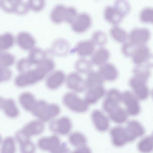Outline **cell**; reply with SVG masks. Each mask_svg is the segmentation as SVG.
Masks as SVG:
<instances>
[{"mask_svg":"<svg viewBox=\"0 0 153 153\" xmlns=\"http://www.w3.org/2000/svg\"><path fill=\"white\" fill-rule=\"evenodd\" d=\"M20 105L26 111H32L36 100L33 94L28 92L22 93L19 97Z\"/></svg>","mask_w":153,"mask_h":153,"instance_id":"29","label":"cell"},{"mask_svg":"<svg viewBox=\"0 0 153 153\" xmlns=\"http://www.w3.org/2000/svg\"><path fill=\"white\" fill-rule=\"evenodd\" d=\"M91 118L94 127L98 131L105 132L109 129L110 121L102 111L94 110L91 114Z\"/></svg>","mask_w":153,"mask_h":153,"instance_id":"16","label":"cell"},{"mask_svg":"<svg viewBox=\"0 0 153 153\" xmlns=\"http://www.w3.org/2000/svg\"><path fill=\"white\" fill-rule=\"evenodd\" d=\"M47 76L45 72L36 67L26 72L19 73L15 78L14 83L18 87H25L42 81Z\"/></svg>","mask_w":153,"mask_h":153,"instance_id":"2","label":"cell"},{"mask_svg":"<svg viewBox=\"0 0 153 153\" xmlns=\"http://www.w3.org/2000/svg\"><path fill=\"white\" fill-rule=\"evenodd\" d=\"M32 66L27 58H23L20 59L17 62L16 68L19 73H23L31 69Z\"/></svg>","mask_w":153,"mask_h":153,"instance_id":"45","label":"cell"},{"mask_svg":"<svg viewBox=\"0 0 153 153\" xmlns=\"http://www.w3.org/2000/svg\"><path fill=\"white\" fill-rule=\"evenodd\" d=\"M31 111L43 121L47 122L58 116L60 108L56 104H48L44 100H39L36 101Z\"/></svg>","mask_w":153,"mask_h":153,"instance_id":"1","label":"cell"},{"mask_svg":"<svg viewBox=\"0 0 153 153\" xmlns=\"http://www.w3.org/2000/svg\"><path fill=\"white\" fill-rule=\"evenodd\" d=\"M44 129L43 123L39 121H34L26 125L20 132L27 138L41 134Z\"/></svg>","mask_w":153,"mask_h":153,"instance_id":"25","label":"cell"},{"mask_svg":"<svg viewBox=\"0 0 153 153\" xmlns=\"http://www.w3.org/2000/svg\"><path fill=\"white\" fill-rule=\"evenodd\" d=\"M125 128L131 142L137 138L142 137L145 133V129L143 125L139 122L135 120L129 121Z\"/></svg>","mask_w":153,"mask_h":153,"instance_id":"22","label":"cell"},{"mask_svg":"<svg viewBox=\"0 0 153 153\" xmlns=\"http://www.w3.org/2000/svg\"><path fill=\"white\" fill-rule=\"evenodd\" d=\"M95 45L91 40H82L78 42L71 51L80 58H85L91 56L95 51Z\"/></svg>","mask_w":153,"mask_h":153,"instance_id":"17","label":"cell"},{"mask_svg":"<svg viewBox=\"0 0 153 153\" xmlns=\"http://www.w3.org/2000/svg\"><path fill=\"white\" fill-rule=\"evenodd\" d=\"M16 62V57L10 53L5 51L0 53V66L9 68L14 65Z\"/></svg>","mask_w":153,"mask_h":153,"instance_id":"39","label":"cell"},{"mask_svg":"<svg viewBox=\"0 0 153 153\" xmlns=\"http://www.w3.org/2000/svg\"><path fill=\"white\" fill-rule=\"evenodd\" d=\"M62 102L63 104L71 111L78 113L86 112L89 106L84 99L73 92H68L65 94L62 98Z\"/></svg>","mask_w":153,"mask_h":153,"instance_id":"4","label":"cell"},{"mask_svg":"<svg viewBox=\"0 0 153 153\" xmlns=\"http://www.w3.org/2000/svg\"><path fill=\"white\" fill-rule=\"evenodd\" d=\"M47 57V53L45 51L36 47L29 51L27 58L32 66H37Z\"/></svg>","mask_w":153,"mask_h":153,"instance_id":"28","label":"cell"},{"mask_svg":"<svg viewBox=\"0 0 153 153\" xmlns=\"http://www.w3.org/2000/svg\"><path fill=\"white\" fill-rule=\"evenodd\" d=\"M105 95L102 107L105 112L109 114L120 106V103L122 102V93L116 88H111L106 92Z\"/></svg>","mask_w":153,"mask_h":153,"instance_id":"7","label":"cell"},{"mask_svg":"<svg viewBox=\"0 0 153 153\" xmlns=\"http://www.w3.org/2000/svg\"><path fill=\"white\" fill-rule=\"evenodd\" d=\"M74 67L76 72L79 74H88L92 71L93 64L90 61L80 58L76 62Z\"/></svg>","mask_w":153,"mask_h":153,"instance_id":"34","label":"cell"},{"mask_svg":"<svg viewBox=\"0 0 153 153\" xmlns=\"http://www.w3.org/2000/svg\"><path fill=\"white\" fill-rule=\"evenodd\" d=\"M29 10V9L27 3L21 1H17L15 6L14 13L19 16H23L27 14Z\"/></svg>","mask_w":153,"mask_h":153,"instance_id":"49","label":"cell"},{"mask_svg":"<svg viewBox=\"0 0 153 153\" xmlns=\"http://www.w3.org/2000/svg\"><path fill=\"white\" fill-rule=\"evenodd\" d=\"M65 83L69 89L75 93H82L86 90L85 79L76 72L70 73L66 76Z\"/></svg>","mask_w":153,"mask_h":153,"instance_id":"9","label":"cell"},{"mask_svg":"<svg viewBox=\"0 0 153 153\" xmlns=\"http://www.w3.org/2000/svg\"><path fill=\"white\" fill-rule=\"evenodd\" d=\"M15 41L19 48L25 51H30L36 47V41L28 32L23 31L19 33L15 37Z\"/></svg>","mask_w":153,"mask_h":153,"instance_id":"14","label":"cell"},{"mask_svg":"<svg viewBox=\"0 0 153 153\" xmlns=\"http://www.w3.org/2000/svg\"><path fill=\"white\" fill-rule=\"evenodd\" d=\"M152 57V53L149 47L146 45L137 46L131 58L135 65L149 62Z\"/></svg>","mask_w":153,"mask_h":153,"instance_id":"15","label":"cell"},{"mask_svg":"<svg viewBox=\"0 0 153 153\" xmlns=\"http://www.w3.org/2000/svg\"><path fill=\"white\" fill-rule=\"evenodd\" d=\"M12 77V72L9 68L0 66V83L9 81Z\"/></svg>","mask_w":153,"mask_h":153,"instance_id":"50","label":"cell"},{"mask_svg":"<svg viewBox=\"0 0 153 153\" xmlns=\"http://www.w3.org/2000/svg\"><path fill=\"white\" fill-rule=\"evenodd\" d=\"M71 44L69 42L64 39L59 38L53 42L51 51L54 55L58 57H64L71 51Z\"/></svg>","mask_w":153,"mask_h":153,"instance_id":"18","label":"cell"},{"mask_svg":"<svg viewBox=\"0 0 153 153\" xmlns=\"http://www.w3.org/2000/svg\"><path fill=\"white\" fill-rule=\"evenodd\" d=\"M113 6L124 18L130 12V4L126 1H117L114 2Z\"/></svg>","mask_w":153,"mask_h":153,"instance_id":"42","label":"cell"},{"mask_svg":"<svg viewBox=\"0 0 153 153\" xmlns=\"http://www.w3.org/2000/svg\"><path fill=\"white\" fill-rule=\"evenodd\" d=\"M36 67L41 69L48 75L54 71L55 64L52 59L47 57Z\"/></svg>","mask_w":153,"mask_h":153,"instance_id":"41","label":"cell"},{"mask_svg":"<svg viewBox=\"0 0 153 153\" xmlns=\"http://www.w3.org/2000/svg\"><path fill=\"white\" fill-rule=\"evenodd\" d=\"M4 99L0 97V108H2L3 106V102H4Z\"/></svg>","mask_w":153,"mask_h":153,"instance_id":"52","label":"cell"},{"mask_svg":"<svg viewBox=\"0 0 153 153\" xmlns=\"http://www.w3.org/2000/svg\"><path fill=\"white\" fill-rule=\"evenodd\" d=\"M15 42V36L11 33L7 32L0 35V53L12 48Z\"/></svg>","mask_w":153,"mask_h":153,"instance_id":"31","label":"cell"},{"mask_svg":"<svg viewBox=\"0 0 153 153\" xmlns=\"http://www.w3.org/2000/svg\"><path fill=\"white\" fill-rule=\"evenodd\" d=\"M66 77L65 73L62 71H53L45 77L46 86L50 90H56L65 83Z\"/></svg>","mask_w":153,"mask_h":153,"instance_id":"13","label":"cell"},{"mask_svg":"<svg viewBox=\"0 0 153 153\" xmlns=\"http://www.w3.org/2000/svg\"><path fill=\"white\" fill-rule=\"evenodd\" d=\"M128 83L132 93L139 100L144 101L149 97L150 91L147 82L133 76L130 79Z\"/></svg>","mask_w":153,"mask_h":153,"instance_id":"6","label":"cell"},{"mask_svg":"<svg viewBox=\"0 0 153 153\" xmlns=\"http://www.w3.org/2000/svg\"><path fill=\"white\" fill-rule=\"evenodd\" d=\"M110 135L113 145L117 147L123 146L131 142L125 127L117 126L112 128L110 131Z\"/></svg>","mask_w":153,"mask_h":153,"instance_id":"10","label":"cell"},{"mask_svg":"<svg viewBox=\"0 0 153 153\" xmlns=\"http://www.w3.org/2000/svg\"><path fill=\"white\" fill-rule=\"evenodd\" d=\"M91 41L95 45L100 47H104L108 42V37L104 32L102 30H97L92 35Z\"/></svg>","mask_w":153,"mask_h":153,"instance_id":"38","label":"cell"},{"mask_svg":"<svg viewBox=\"0 0 153 153\" xmlns=\"http://www.w3.org/2000/svg\"><path fill=\"white\" fill-rule=\"evenodd\" d=\"M87 90L84 100L88 105L96 103L106 94V91L103 85L96 87Z\"/></svg>","mask_w":153,"mask_h":153,"instance_id":"20","label":"cell"},{"mask_svg":"<svg viewBox=\"0 0 153 153\" xmlns=\"http://www.w3.org/2000/svg\"><path fill=\"white\" fill-rule=\"evenodd\" d=\"M122 102L123 103L128 115L135 116L138 115L141 111L138 99L131 91L122 93Z\"/></svg>","mask_w":153,"mask_h":153,"instance_id":"5","label":"cell"},{"mask_svg":"<svg viewBox=\"0 0 153 153\" xmlns=\"http://www.w3.org/2000/svg\"><path fill=\"white\" fill-rule=\"evenodd\" d=\"M1 141V137H0V141Z\"/></svg>","mask_w":153,"mask_h":153,"instance_id":"53","label":"cell"},{"mask_svg":"<svg viewBox=\"0 0 153 153\" xmlns=\"http://www.w3.org/2000/svg\"><path fill=\"white\" fill-rule=\"evenodd\" d=\"M140 20L145 24H152L153 21V9L150 7L144 8L140 11Z\"/></svg>","mask_w":153,"mask_h":153,"instance_id":"40","label":"cell"},{"mask_svg":"<svg viewBox=\"0 0 153 153\" xmlns=\"http://www.w3.org/2000/svg\"><path fill=\"white\" fill-rule=\"evenodd\" d=\"M71 153H92L91 149L86 146L78 148Z\"/></svg>","mask_w":153,"mask_h":153,"instance_id":"51","label":"cell"},{"mask_svg":"<svg viewBox=\"0 0 153 153\" xmlns=\"http://www.w3.org/2000/svg\"><path fill=\"white\" fill-rule=\"evenodd\" d=\"M111 36L113 40L120 43H124L128 40L127 32L119 26H113L110 30Z\"/></svg>","mask_w":153,"mask_h":153,"instance_id":"32","label":"cell"},{"mask_svg":"<svg viewBox=\"0 0 153 153\" xmlns=\"http://www.w3.org/2000/svg\"><path fill=\"white\" fill-rule=\"evenodd\" d=\"M109 114V118L114 122L118 124H122L127 121L128 115L125 109L119 106Z\"/></svg>","mask_w":153,"mask_h":153,"instance_id":"30","label":"cell"},{"mask_svg":"<svg viewBox=\"0 0 153 153\" xmlns=\"http://www.w3.org/2000/svg\"><path fill=\"white\" fill-rule=\"evenodd\" d=\"M92 23V18L89 14L85 12L80 13L71 24V29L76 33H83L89 29Z\"/></svg>","mask_w":153,"mask_h":153,"instance_id":"11","label":"cell"},{"mask_svg":"<svg viewBox=\"0 0 153 153\" xmlns=\"http://www.w3.org/2000/svg\"><path fill=\"white\" fill-rule=\"evenodd\" d=\"M104 17L105 20L113 26H119L122 22L124 17L114 7L108 6L104 10Z\"/></svg>","mask_w":153,"mask_h":153,"instance_id":"19","label":"cell"},{"mask_svg":"<svg viewBox=\"0 0 153 153\" xmlns=\"http://www.w3.org/2000/svg\"><path fill=\"white\" fill-rule=\"evenodd\" d=\"M2 108L7 116L15 118L18 116L19 111L15 101L12 99L4 100Z\"/></svg>","mask_w":153,"mask_h":153,"instance_id":"36","label":"cell"},{"mask_svg":"<svg viewBox=\"0 0 153 153\" xmlns=\"http://www.w3.org/2000/svg\"><path fill=\"white\" fill-rule=\"evenodd\" d=\"M152 64L149 62L135 65L132 70L133 76L147 82L151 75Z\"/></svg>","mask_w":153,"mask_h":153,"instance_id":"24","label":"cell"},{"mask_svg":"<svg viewBox=\"0 0 153 153\" xmlns=\"http://www.w3.org/2000/svg\"><path fill=\"white\" fill-rule=\"evenodd\" d=\"M38 146L40 148L51 153H70V150L67 144L61 142L56 136L42 138L39 140Z\"/></svg>","mask_w":153,"mask_h":153,"instance_id":"3","label":"cell"},{"mask_svg":"<svg viewBox=\"0 0 153 153\" xmlns=\"http://www.w3.org/2000/svg\"><path fill=\"white\" fill-rule=\"evenodd\" d=\"M109 50L105 47H99L91 55V62L93 65L101 67L107 62L110 59Z\"/></svg>","mask_w":153,"mask_h":153,"instance_id":"23","label":"cell"},{"mask_svg":"<svg viewBox=\"0 0 153 153\" xmlns=\"http://www.w3.org/2000/svg\"><path fill=\"white\" fill-rule=\"evenodd\" d=\"M99 73L105 81H114L118 78L119 71L117 68L112 63L106 62L100 67Z\"/></svg>","mask_w":153,"mask_h":153,"instance_id":"21","label":"cell"},{"mask_svg":"<svg viewBox=\"0 0 153 153\" xmlns=\"http://www.w3.org/2000/svg\"><path fill=\"white\" fill-rule=\"evenodd\" d=\"M16 146L13 139L7 138L3 142L1 153H15Z\"/></svg>","mask_w":153,"mask_h":153,"instance_id":"44","label":"cell"},{"mask_svg":"<svg viewBox=\"0 0 153 153\" xmlns=\"http://www.w3.org/2000/svg\"><path fill=\"white\" fill-rule=\"evenodd\" d=\"M50 129L53 132L59 135L65 136L69 134L72 128L71 120L68 117L63 116L52 122Z\"/></svg>","mask_w":153,"mask_h":153,"instance_id":"12","label":"cell"},{"mask_svg":"<svg viewBox=\"0 0 153 153\" xmlns=\"http://www.w3.org/2000/svg\"><path fill=\"white\" fill-rule=\"evenodd\" d=\"M85 81L87 89L103 85L104 80L98 71L92 70L87 74Z\"/></svg>","mask_w":153,"mask_h":153,"instance_id":"27","label":"cell"},{"mask_svg":"<svg viewBox=\"0 0 153 153\" xmlns=\"http://www.w3.org/2000/svg\"><path fill=\"white\" fill-rule=\"evenodd\" d=\"M17 1H0V7L7 13H14L15 6Z\"/></svg>","mask_w":153,"mask_h":153,"instance_id":"48","label":"cell"},{"mask_svg":"<svg viewBox=\"0 0 153 153\" xmlns=\"http://www.w3.org/2000/svg\"><path fill=\"white\" fill-rule=\"evenodd\" d=\"M137 149L141 153H151L153 149L152 136H147L142 139L138 143Z\"/></svg>","mask_w":153,"mask_h":153,"instance_id":"37","label":"cell"},{"mask_svg":"<svg viewBox=\"0 0 153 153\" xmlns=\"http://www.w3.org/2000/svg\"><path fill=\"white\" fill-rule=\"evenodd\" d=\"M137 46L127 41L123 44L121 51L123 54L126 57H131L133 52L135 51Z\"/></svg>","mask_w":153,"mask_h":153,"instance_id":"47","label":"cell"},{"mask_svg":"<svg viewBox=\"0 0 153 153\" xmlns=\"http://www.w3.org/2000/svg\"><path fill=\"white\" fill-rule=\"evenodd\" d=\"M67 7L62 4L56 5L51 11L50 19L51 21L56 25L65 22Z\"/></svg>","mask_w":153,"mask_h":153,"instance_id":"26","label":"cell"},{"mask_svg":"<svg viewBox=\"0 0 153 153\" xmlns=\"http://www.w3.org/2000/svg\"><path fill=\"white\" fill-rule=\"evenodd\" d=\"M78 15V13L76 8L72 7H67L65 22L71 25Z\"/></svg>","mask_w":153,"mask_h":153,"instance_id":"46","label":"cell"},{"mask_svg":"<svg viewBox=\"0 0 153 153\" xmlns=\"http://www.w3.org/2000/svg\"><path fill=\"white\" fill-rule=\"evenodd\" d=\"M151 36V32L148 28L137 27L131 31L128 34V40L137 46L146 45Z\"/></svg>","mask_w":153,"mask_h":153,"instance_id":"8","label":"cell"},{"mask_svg":"<svg viewBox=\"0 0 153 153\" xmlns=\"http://www.w3.org/2000/svg\"><path fill=\"white\" fill-rule=\"evenodd\" d=\"M68 139L70 143L77 148L86 146L87 143V140L85 136L79 131H76L71 134Z\"/></svg>","mask_w":153,"mask_h":153,"instance_id":"35","label":"cell"},{"mask_svg":"<svg viewBox=\"0 0 153 153\" xmlns=\"http://www.w3.org/2000/svg\"><path fill=\"white\" fill-rule=\"evenodd\" d=\"M17 139L21 146L22 153H34L35 150L34 145L29 140V138L26 137L20 131L16 134Z\"/></svg>","mask_w":153,"mask_h":153,"instance_id":"33","label":"cell"},{"mask_svg":"<svg viewBox=\"0 0 153 153\" xmlns=\"http://www.w3.org/2000/svg\"><path fill=\"white\" fill-rule=\"evenodd\" d=\"M27 6L29 10L35 12L42 11L45 6V1L43 0H32L27 1Z\"/></svg>","mask_w":153,"mask_h":153,"instance_id":"43","label":"cell"}]
</instances>
